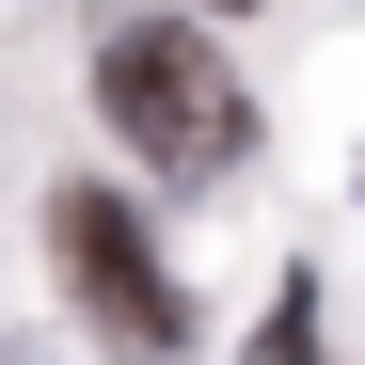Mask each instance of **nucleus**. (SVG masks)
Segmentation results:
<instances>
[{"mask_svg": "<svg viewBox=\"0 0 365 365\" xmlns=\"http://www.w3.org/2000/svg\"><path fill=\"white\" fill-rule=\"evenodd\" d=\"M96 111L128 128L143 175H222L238 143H255V111H238L222 48H207L191 16H128V32H96Z\"/></svg>", "mask_w": 365, "mask_h": 365, "instance_id": "nucleus-1", "label": "nucleus"}, {"mask_svg": "<svg viewBox=\"0 0 365 365\" xmlns=\"http://www.w3.org/2000/svg\"><path fill=\"white\" fill-rule=\"evenodd\" d=\"M48 255H64V286H80L128 349H191V302L159 286V238H143L128 191H64V207H48Z\"/></svg>", "mask_w": 365, "mask_h": 365, "instance_id": "nucleus-2", "label": "nucleus"}, {"mask_svg": "<svg viewBox=\"0 0 365 365\" xmlns=\"http://www.w3.org/2000/svg\"><path fill=\"white\" fill-rule=\"evenodd\" d=\"M255 365H318V286H302V270L270 286V334H255Z\"/></svg>", "mask_w": 365, "mask_h": 365, "instance_id": "nucleus-3", "label": "nucleus"}]
</instances>
